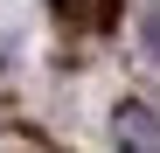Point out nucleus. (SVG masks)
I'll return each instance as SVG.
<instances>
[{"label": "nucleus", "instance_id": "obj_1", "mask_svg": "<svg viewBox=\"0 0 160 153\" xmlns=\"http://www.w3.org/2000/svg\"><path fill=\"white\" fill-rule=\"evenodd\" d=\"M112 132L125 146H160V111L153 105H118V125H112Z\"/></svg>", "mask_w": 160, "mask_h": 153}, {"label": "nucleus", "instance_id": "obj_2", "mask_svg": "<svg viewBox=\"0 0 160 153\" xmlns=\"http://www.w3.org/2000/svg\"><path fill=\"white\" fill-rule=\"evenodd\" d=\"M139 42L160 56V7H146V14H139Z\"/></svg>", "mask_w": 160, "mask_h": 153}]
</instances>
